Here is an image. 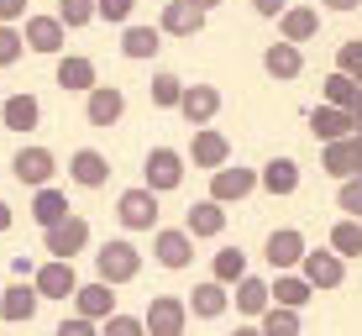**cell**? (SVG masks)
I'll use <instances>...</instances> for the list:
<instances>
[{
	"mask_svg": "<svg viewBox=\"0 0 362 336\" xmlns=\"http://www.w3.org/2000/svg\"><path fill=\"white\" fill-rule=\"evenodd\" d=\"M136 273H142V253H136V242H127V236H116V242H105L95 253V279H105V284H132Z\"/></svg>",
	"mask_w": 362,
	"mask_h": 336,
	"instance_id": "cell-1",
	"label": "cell"
},
{
	"mask_svg": "<svg viewBox=\"0 0 362 336\" xmlns=\"http://www.w3.org/2000/svg\"><path fill=\"white\" fill-rule=\"evenodd\" d=\"M299 273L310 279V289H315V294H331V289H341V284H346V257H336L331 247H305Z\"/></svg>",
	"mask_w": 362,
	"mask_h": 336,
	"instance_id": "cell-2",
	"label": "cell"
},
{
	"mask_svg": "<svg viewBox=\"0 0 362 336\" xmlns=\"http://www.w3.org/2000/svg\"><path fill=\"white\" fill-rule=\"evenodd\" d=\"M184 163H189V158H184L179 147H153V153L142 158V184H147L153 195L179 190V184H184Z\"/></svg>",
	"mask_w": 362,
	"mask_h": 336,
	"instance_id": "cell-3",
	"label": "cell"
},
{
	"mask_svg": "<svg viewBox=\"0 0 362 336\" xmlns=\"http://www.w3.org/2000/svg\"><path fill=\"white\" fill-rule=\"evenodd\" d=\"M142 326H147V336H184L189 331V305L179 294H153L142 310Z\"/></svg>",
	"mask_w": 362,
	"mask_h": 336,
	"instance_id": "cell-4",
	"label": "cell"
},
{
	"mask_svg": "<svg viewBox=\"0 0 362 336\" xmlns=\"http://www.w3.org/2000/svg\"><path fill=\"white\" fill-rule=\"evenodd\" d=\"M84 247H90V221H84V216H64L58 226L42 231V253H47V257H64V263H74Z\"/></svg>",
	"mask_w": 362,
	"mask_h": 336,
	"instance_id": "cell-5",
	"label": "cell"
},
{
	"mask_svg": "<svg viewBox=\"0 0 362 336\" xmlns=\"http://www.w3.org/2000/svg\"><path fill=\"white\" fill-rule=\"evenodd\" d=\"M116 221H121L127 231H158V195L147 190V184H136V190H121Z\"/></svg>",
	"mask_w": 362,
	"mask_h": 336,
	"instance_id": "cell-6",
	"label": "cell"
},
{
	"mask_svg": "<svg viewBox=\"0 0 362 336\" xmlns=\"http://www.w3.org/2000/svg\"><path fill=\"white\" fill-rule=\"evenodd\" d=\"M189 158L194 168H205V173H216L221 163H231V137L226 132H216V127H194V137H189Z\"/></svg>",
	"mask_w": 362,
	"mask_h": 336,
	"instance_id": "cell-7",
	"label": "cell"
},
{
	"mask_svg": "<svg viewBox=\"0 0 362 336\" xmlns=\"http://www.w3.org/2000/svg\"><path fill=\"white\" fill-rule=\"evenodd\" d=\"M32 284L42 300H74V289H79V273H74V263H64V257H47V263L32 268Z\"/></svg>",
	"mask_w": 362,
	"mask_h": 336,
	"instance_id": "cell-8",
	"label": "cell"
},
{
	"mask_svg": "<svg viewBox=\"0 0 362 336\" xmlns=\"http://www.w3.org/2000/svg\"><path fill=\"white\" fill-rule=\"evenodd\" d=\"M11 173H16V184H27V190H42V184H53L58 158H53V147H21V153L11 158Z\"/></svg>",
	"mask_w": 362,
	"mask_h": 336,
	"instance_id": "cell-9",
	"label": "cell"
},
{
	"mask_svg": "<svg viewBox=\"0 0 362 336\" xmlns=\"http://www.w3.org/2000/svg\"><path fill=\"white\" fill-rule=\"evenodd\" d=\"M305 231L299 226H279V231H268V242H263V257H268V268L273 273H289L299 268V257H305Z\"/></svg>",
	"mask_w": 362,
	"mask_h": 336,
	"instance_id": "cell-10",
	"label": "cell"
},
{
	"mask_svg": "<svg viewBox=\"0 0 362 336\" xmlns=\"http://www.w3.org/2000/svg\"><path fill=\"white\" fill-rule=\"evenodd\" d=\"M210 21V11H199L194 0H168L163 11H158V32L163 37H199Z\"/></svg>",
	"mask_w": 362,
	"mask_h": 336,
	"instance_id": "cell-11",
	"label": "cell"
},
{
	"mask_svg": "<svg viewBox=\"0 0 362 336\" xmlns=\"http://www.w3.org/2000/svg\"><path fill=\"white\" fill-rule=\"evenodd\" d=\"M153 257H158L163 268H173V273L189 268V263H194V236L184 231V226H158V231H153Z\"/></svg>",
	"mask_w": 362,
	"mask_h": 336,
	"instance_id": "cell-12",
	"label": "cell"
},
{
	"mask_svg": "<svg viewBox=\"0 0 362 336\" xmlns=\"http://www.w3.org/2000/svg\"><path fill=\"white\" fill-rule=\"evenodd\" d=\"M252 190H257V168H231V163H221L216 173H210V200H221V205H242Z\"/></svg>",
	"mask_w": 362,
	"mask_h": 336,
	"instance_id": "cell-13",
	"label": "cell"
},
{
	"mask_svg": "<svg viewBox=\"0 0 362 336\" xmlns=\"http://www.w3.org/2000/svg\"><path fill=\"white\" fill-rule=\"evenodd\" d=\"M37 305H42V294H37L32 279H16V284L0 289V320H11V326H27L37 315Z\"/></svg>",
	"mask_w": 362,
	"mask_h": 336,
	"instance_id": "cell-14",
	"label": "cell"
},
{
	"mask_svg": "<svg viewBox=\"0 0 362 336\" xmlns=\"http://www.w3.org/2000/svg\"><path fill=\"white\" fill-rule=\"evenodd\" d=\"M179 116L189 121V127H210V121L221 116V90H216V84H184Z\"/></svg>",
	"mask_w": 362,
	"mask_h": 336,
	"instance_id": "cell-15",
	"label": "cell"
},
{
	"mask_svg": "<svg viewBox=\"0 0 362 336\" xmlns=\"http://www.w3.org/2000/svg\"><path fill=\"white\" fill-rule=\"evenodd\" d=\"M53 79H58V90H69V95H90L95 84H100V74H95V58H84V53H58Z\"/></svg>",
	"mask_w": 362,
	"mask_h": 336,
	"instance_id": "cell-16",
	"label": "cell"
},
{
	"mask_svg": "<svg viewBox=\"0 0 362 336\" xmlns=\"http://www.w3.org/2000/svg\"><path fill=\"white\" fill-rule=\"evenodd\" d=\"M121 116H127V95H121L116 84H95V90L84 95V121H90V127H116Z\"/></svg>",
	"mask_w": 362,
	"mask_h": 336,
	"instance_id": "cell-17",
	"label": "cell"
},
{
	"mask_svg": "<svg viewBox=\"0 0 362 336\" xmlns=\"http://www.w3.org/2000/svg\"><path fill=\"white\" fill-rule=\"evenodd\" d=\"M21 37H27V47H32V53H47V58H58V53H64V42H69V27H64L58 16H27Z\"/></svg>",
	"mask_w": 362,
	"mask_h": 336,
	"instance_id": "cell-18",
	"label": "cell"
},
{
	"mask_svg": "<svg viewBox=\"0 0 362 336\" xmlns=\"http://www.w3.org/2000/svg\"><path fill=\"white\" fill-rule=\"evenodd\" d=\"M74 315H84V320H105V315H116V284H105V279L79 284V289H74Z\"/></svg>",
	"mask_w": 362,
	"mask_h": 336,
	"instance_id": "cell-19",
	"label": "cell"
},
{
	"mask_svg": "<svg viewBox=\"0 0 362 336\" xmlns=\"http://www.w3.org/2000/svg\"><path fill=\"white\" fill-rule=\"evenodd\" d=\"M263 74L268 79H279V84H289V79H299L305 74V53H299V42H268L263 47Z\"/></svg>",
	"mask_w": 362,
	"mask_h": 336,
	"instance_id": "cell-20",
	"label": "cell"
},
{
	"mask_svg": "<svg viewBox=\"0 0 362 336\" xmlns=\"http://www.w3.org/2000/svg\"><path fill=\"white\" fill-rule=\"evenodd\" d=\"M184 231H189L194 242H210V236H221V231H226V205L205 195L199 205H189V210H184Z\"/></svg>",
	"mask_w": 362,
	"mask_h": 336,
	"instance_id": "cell-21",
	"label": "cell"
},
{
	"mask_svg": "<svg viewBox=\"0 0 362 336\" xmlns=\"http://www.w3.org/2000/svg\"><path fill=\"white\" fill-rule=\"evenodd\" d=\"M69 179L79 184V190H100V184L110 179V158L100 153V147H79V153H69Z\"/></svg>",
	"mask_w": 362,
	"mask_h": 336,
	"instance_id": "cell-22",
	"label": "cell"
},
{
	"mask_svg": "<svg viewBox=\"0 0 362 336\" xmlns=\"http://www.w3.org/2000/svg\"><path fill=\"white\" fill-rule=\"evenodd\" d=\"M184 305H189L194 320H221L231 310V289H226V284H216V279H205V284H194V289H189V300H184Z\"/></svg>",
	"mask_w": 362,
	"mask_h": 336,
	"instance_id": "cell-23",
	"label": "cell"
},
{
	"mask_svg": "<svg viewBox=\"0 0 362 336\" xmlns=\"http://www.w3.org/2000/svg\"><path fill=\"white\" fill-rule=\"evenodd\" d=\"M257 190H268L273 200H289L299 190V163L294 158H268V163L257 168Z\"/></svg>",
	"mask_w": 362,
	"mask_h": 336,
	"instance_id": "cell-24",
	"label": "cell"
},
{
	"mask_svg": "<svg viewBox=\"0 0 362 336\" xmlns=\"http://www.w3.org/2000/svg\"><path fill=\"white\" fill-rule=\"evenodd\" d=\"M268 294H273V305H284V310H305L310 300H315V289H310V279H305L299 268L273 273V279H268Z\"/></svg>",
	"mask_w": 362,
	"mask_h": 336,
	"instance_id": "cell-25",
	"label": "cell"
},
{
	"mask_svg": "<svg viewBox=\"0 0 362 336\" xmlns=\"http://www.w3.org/2000/svg\"><path fill=\"white\" fill-rule=\"evenodd\" d=\"M320 168H326L336 184L352 179V173H357V132L352 137H336V142H320Z\"/></svg>",
	"mask_w": 362,
	"mask_h": 336,
	"instance_id": "cell-26",
	"label": "cell"
},
{
	"mask_svg": "<svg viewBox=\"0 0 362 336\" xmlns=\"http://www.w3.org/2000/svg\"><path fill=\"white\" fill-rule=\"evenodd\" d=\"M37 121H42V100L37 95H6L0 100V127L6 132H37Z\"/></svg>",
	"mask_w": 362,
	"mask_h": 336,
	"instance_id": "cell-27",
	"label": "cell"
},
{
	"mask_svg": "<svg viewBox=\"0 0 362 336\" xmlns=\"http://www.w3.org/2000/svg\"><path fill=\"white\" fill-rule=\"evenodd\" d=\"M231 305H236V315H247V320H257L263 315V310L273 305V294H268V279H252V273H247V279H236L231 284Z\"/></svg>",
	"mask_w": 362,
	"mask_h": 336,
	"instance_id": "cell-28",
	"label": "cell"
},
{
	"mask_svg": "<svg viewBox=\"0 0 362 336\" xmlns=\"http://www.w3.org/2000/svg\"><path fill=\"white\" fill-rule=\"evenodd\" d=\"M310 132H315V142H336V137H352V110L341 105H315L310 110Z\"/></svg>",
	"mask_w": 362,
	"mask_h": 336,
	"instance_id": "cell-29",
	"label": "cell"
},
{
	"mask_svg": "<svg viewBox=\"0 0 362 336\" xmlns=\"http://www.w3.org/2000/svg\"><path fill=\"white\" fill-rule=\"evenodd\" d=\"M315 32H320V11L315 6H284V16H279L284 42H310Z\"/></svg>",
	"mask_w": 362,
	"mask_h": 336,
	"instance_id": "cell-30",
	"label": "cell"
},
{
	"mask_svg": "<svg viewBox=\"0 0 362 336\" xmlns=\"http://www.w3.org/2000/svg\"><path fill=\"white\" fill-rule=\"evenodd\" d=\"M158 47H163V32H158V27H132V21H127V32H121V58L147 64Z\"/></svg>",
	"mask_w": 362,
	"mask_h": 336,
	"instance_id": "cell-31",
	"label": "cell"
},
{
	"mask_svg": "<svg viewBox=\"0 0 362 336\" xmlns=\"http://www.w3.org/2000/svg\"><path fill=\"white\" fill-rule=\"evenodd\" d=\"M64 216H69V195H64V190H53V184H42V190L32 195V221L47 231V226H58Z\"/></svg>",
	"mask_w": 362,
	"mask_h": 336,
	"instance_id": "cell-32",
	"label": "cell"
},
{
	"mask_svg": "<svg viewBox=\"0 0 362 336\" xmlns=\"http://www.w3.org/2000/svg\"><path fill=\"white\" fill-rule=\"evenodd\" d=\"M326 247H331L336 257H362V221H357V216H341V221L331 226Z\"/></svg>",
	"mask_w": 362,
	"mask_h": 336,
	"instance_id": "cell-33",
	"label": "cell"
},
{
	"mask_svg": "<svg viewBox=\"0 0 362 336\" xmlns=\"http://www.w3.org/2000/svg\"><path fill=\"white\" fill-rule=\"evenodd\" d=\"M257 331H263V336H299V331H305V320H299V310L268 305L263 315H257Z\"/></svg>",
	"mask_w": 362,
	"mask_h": 336,
	"instance_id": "cell-34",
	"label": "cell"
},
{
	"mask_svg": "<svg viewBox=\"0 0 362 336\" xmlns=\"http://www.w3.org/2000/svg\"><path fill=\"white\" fill-rule=\"evenodd\" d=\"M210 279L226 284V289H231L236 279H247V253H242V247H221L216 263H210Z\"/></svg>",
	"mask_w": 362,
	"mask_h": 336,
	"instance_id": "cell-35",
	"label": "cell"
},
{
	"mask_svg": "<svg viewBox=\"0 0 362 336\" xmlns=\"http://www.w3.org/2000/svg\"><path fill=\"white\" fill-rule=\"evenodd\" d=\"M357 100H362V84L331 69V74H326V105H341V110H352Z\"/></svg>",
	"mask_w": 362,
	"mask_h": 336,
	"instance_id": "cell-36",
	"label": "cell"
},
{
	"mask_svg": "<svg viewBox=\"0 0 362 336\" xmlns=\"http://www.w3.org/2000/svg\"><path fill=\"white\" fill-rule=\"evenodd\" d=\"M147 95H153V105H158V110H179L184 79H179V74H153V84H147Z\"/></svg>",
	"mask_w": 362,
	"mask_h": 336,
	"instance_id": "cell-37",
	"label": "cell"
},
{
	"mask_svg": "<svg viewBox=\"0 0 362 336\" xmlns=\"http://www.w3.org/2000/svg\"><path fill=\"white\" fill-rule=\"evenodd\" d=\"M53 16L64 21L69 32H79V27H90V21H95V0H58Z\"/></svg>",
	"mask_w": 362,
	"mask_h": 336,
	"instance_id": "cell-38",
	"label": "cell"
},
{
	"mask_svg": "<svg viewBox=\"0 0 362 336\" xmlns=\"http://www.w3.org/2000/svg\"><path fill=\"white\" fill-rule=\"evenodd\" d=\"M27 53V37H21V27H11V21H0V69H11L16 58Z\"/></svg>",
	"mask_w": 362,
	"mask_h": 336,
	"instance_id": "cell-39",
	"label": "cell"
},
{
	"mask_svg": "<svg viewBox=\"0 0 362 336\" xmlns=\"http://www.w3.org/2000/svg\"><path fill=\"white\" fill-rule=\"evenodd\" d=\"M100 336H147L142 315H127V310H116V315L100 320Z\"/></svg>",
	"mask_w": 362,
	"mask_h": 336,
	"instance_id": "cell-40",
	"label": "cell"
},
{
	"mask_svg": "<svg viewBox=\"0 0 362 336\" xmlns=\"http://www.w3.org/2000/svg\"><path fill=\"white\" fill-rule=\"evenodd\" d=\"M136 11V0H95V21H110V27H127Z\"/></svg>",
	"mask_w": 362,
	"mask_h": 336,
	"instance_id": "cell-41",
	"label": "cell"
},
{
	"mask_svg": "<svg viewBox=\"0 0 362 336\" xmlns=\"http://www.w3.org/2000/svg\"><path fill=\"white\" fill-rule=\"evenodd\" d=\"M336 210H346V216H357V221H362V173L341 179V190H336Z\"/></svg>",
	"mask_w": 362,
	"mask_h": 336,
	"instance_id": "cell-42",
	"label": "cell"
},
{
	"mask_svg": "<svg viewBox=\"0 0 362 336\" xmlns=\"http://www.w3.org/2000/svg\"><path fill=\"white\" fill-rule=\"evenodd\" d=\"M336 74H346V79L362 84V42H341L336 47Z\"/></svg>",
	"mask_w": 362,
	"mask_h": 336,
	"instance_id": "cell-43",
	"label": "cell"
},
{
	"mask_svg": "<svg viewBox=\"0 0 362 336\" xmlns=\"http://www.w3.org/2000/svg\"><path fill=\"white\" fill-rule=\"evenodd\" d=\"M53 336H100V320H84V315H69L64 326H58Z\"/></svg>",
	"mask_w": 362,
	"mask_h": 336,
	"instance_id": "cell-44",
	"label": "cell"
},
{
	"mask_svg": "<svg viewBox=\"0 0 362 336\" xmlns=\"http://www.w3.org/2000/svg\"><path fill=\"white\" fill-rule=\"evenodd\" d=\"M0 21H11V27L27 21V0H0Z\"/></svg>",
	"mask_w": 362,
	"mask_h": 336,
	"instance_id": "cell-45",
	"label": "cell"
},
{
	"mask_svg": "<svg viewBox=\"0 0 362 336\" xmlns=\"http://www.w3.org/2000/svg\"><path fill=\"white\" fill-rule=\"evenodd\" d=\"M284 6H289V0H252V11H257V16H268V21H279Z\"/></svg>",
	"mask_w": 362,
	"mask_h": 336,
	"instance_id": "cell-46",
	"label": "cell"
},
{
	"mask_svg": "<svg viewBox=\"0 0 362 336\" xmlns=\"http://www.w3.org/2000/svg\"><path fill=\"white\" fill-rule=\"evenodd\" d=\"M320 6H326V11H336V16H346V11H357L362 0H320Z\"/></svg>",
	"mask_w": 362,
	"mask_h": 336,
	"instance_id": "cell-47",
	"label": "cell"
},
{
	"mask_svg": "<svg viewBox=\"0 0 362 336\" xmlns=\"http://www.w3.org/2000/svg\"><path fill=\"white\" fill-rule=\"evenodd\" d=\"M11 226H16V210H11V205H6V200H0V236H6V231H11Z\"/></svg>",
	"mask_w": 362,
	"mask_h": 336,
	"instance_id": "cell-48",
	"label": "cell"
},
{
	"mask_svg": "<svg viewBox=\"0 0 362 336\" xmlns=\"http://www.w3.org/2000/svg\"><path fill=\"white\" fill-rule=\"evenodd\" d=\"M231 336H263V331H257V320H252V326H236Z\"/></svg>",
	"mask_w": 362,
	"mask_h": 336,
	"instance_id": "cell-49",
	"label": "cell"
},
{
	"mask_svg": "<svg viewBox=\"0 0 362 336\" xmlns=\"http://www.w3.org/2000/svg\"><path fill=\"white\" fill-rule=\"evenodd\" d=\"M352 127H357V137H362V100L352 105Z\"/></svg>",
	"mask_w": 362,
	"mask_h": 336,
	"instance_id": "cell-50",
	"label": "cell"
},
{
	"mask_svg": "<svg viewBox=\"0 0 362 336\" xmlns=\"http://www.w3.org/2000/svg\"><path fill=\"white\" fill-rule=\"evenodd\" d=\"M194 6H199V11H216V6H221V0H194Z\"/></svg>",
	"mask_w": 362,
	"mask_h": 336,
	"instance_id": "cell-51",
	"label": "cell"
},
{
	"mask_svg": "<svg viewBox=\"0 0 362 336\" xmlns=\"http://www.w3.org/2000/svg\"><path fill=\"white\" fill-rule=\"evenodd\" d=\"M357 173H362V137H357Z\"/></svg>",
	"mask_w": 362,
	"mask_h": 336,
	"instance_id": "cell-52",
	"label": "cell"
}]
</instances>
